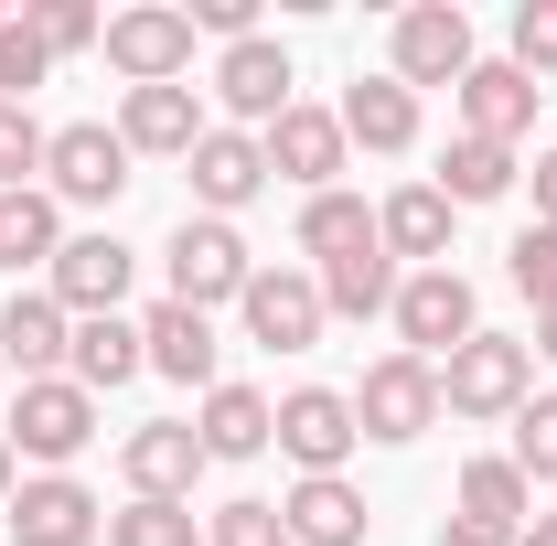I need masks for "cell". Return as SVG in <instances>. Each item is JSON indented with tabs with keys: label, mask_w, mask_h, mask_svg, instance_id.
<instances>
[{
	"label": "cell",
	"mask_w": 557,
	"mask_h": 546,
	"mask_svg": "<svg viewBox=\"0 0 557 546\" xmlns=\"http://www.w3.org/2000/svg\"><path fill=\"white\" fill-rule=\"evenodd\" d=\"M525 183H536V225H557V150H536V172H525Z\"/></svg>",
	"instance_id": "obj_41"
},
{
	"label": "cell",
	"mask_w": 557,
	"mask_h": 546,
	"mask_svg": "<svg viewBox=\"0 0 557 546\" xmlns=\"http://www.w3.org/2000/svg\"><path fill=\"white\" fill-rule=\"evenodd\" d=\"M119 482H129V504H194V482H205V439H194V418H150L119 439Z\"/></svg>",
	"instance_id": "obj_11"
},
{
	"label": "cell",
	"mask_w": 557,
	"mask_h": 546,
	"mask_svg": "<svg viewBox=\"0 0 557 546\" xmlns=\"http://www.w3.org/2000/svg\"><path fill=\"white\" fill-rule=\"evenodd\" d=\"M205 546H289V525H278V504L236 493V504H214V514H205Z\"/></svg>",
	"instance_id": "obj_36"
},
{
	"label": "cell",
	"mask_w": 557,
	"mask_h": 546,
	"mask_svg": "<svg viewBox=\"0 0 557 546\" xmlns=\"http://www.w3.org/2000/svg\"><path fill=\"white\" fill-rule=\"evenodd\" d=\"M289 44H269V33H247V44H225L214 54V97H225V119L236 129H269V119H289Z\"/></svg>",
	"instance_id": "obj_14"
},
{
	"label": "cell",
	"mask_w": 557,
	"mask_h": 546,
	"mask_svg": "<svg viewBox=\"0 0 557 546\" xmlns=\"http://www.w3.org/2000/svg\"><path fill=\"white\" fill-rule=\"evenodd\" d=\"M129 278H139V258L119 247V236H65V258L44 269V289L65 300L75 322H108V311L129 300Z\"/></svg>",
	"instance_id": "obj_17"
},
{
	"label": "cell",
	"mask_w": 557,
	"mask_h": 546,
	"mask_svg": "<svg viewBox=\"0 0 557 546\" xmlns=\"http://www.w3.org/2000/svg\"><path fill=\"white\" fill-rule=\"evenodd\" d=\"M278 525H289V546H364V493H354L344 472H322V482H289L278 493Z\"/></svg>",
	"instance_id": "obj_22"
},
{
	"label": "cell",
	"mask_w": 557,
	"mask_h": 546,
	"mask_svg": "<svg viewBox=\"0 0 557 546\" xmlns=\"http://www.w3.org/2000/svg\"><path fill=\"white\" fill-rule=\"evenodd\" d=\"M236 322H247V343H269V353H311L333 311H322V278L311 269H258L247 300H236Z\"/></svg>",
	"instance_id": "obj_12"
},
{
	"label": "cell",
	"mask_w": 557,
	"mask_h": 546,
	"mask_svg": "<svg viewBox=\"0 0 557 546\" xmlns=\"http://www.w3.org/2000/svg\"><path fill=\"white\" fill-rule=\"evenodd\" d=\"M194 439H205V461H258L278 439V408L258 397V386H214L205 418H194Z\"/></svg>",
	"instance_id": "obj_24"
},
{
	"label": "cell",
	"mask_w": 557,
	"mask_h": 546,
	"mask_svg": "<svg viewBox=\"0 0 557 546\" xmlns=\"http://www.w3.org/2000/svg\"><path fill=\"white\" fill-rule=\"evenodd\" d=\"M65 353H75V311L54 300V289H11L0 300V364L33 386V375H65Z\"/></svg>",
	"instance_id": "obj_18"
},
{
	"label": "cell",
	"mask_w": 557,
	"mask_h": 546,
	"mask_svg": "<svg viewBox=\"0 0 557 546\" xmlns=\"http://www.w3.org/2000/svg\"><path fill=\"white\" fill-rule=\"evenodd\" d=\"M322 278V311H333V322H375V311H397V258H386V247H354V258H333V269H311Z\"/></svg>",
	"instance_id": "obj_25"
},
{
	"label": "cell",
	"mask_w": 557,
	"mask_h": 546,
	"mask_svg": "<svg viewBox=\"0 0 557 546\" xmlns=\"http://www.w3.org/2000/svg\"><path fill=\"white\" fill-rule=\"evenodd\" d=\"M450 97H461V139H504V150H515V139L536 129V97H547V86H536L525 65L493 54V65H472Z\"/></svg>",
	"instance_id": "obj_20"
},
{
	"label": "cell",
	"mask_w": 557,
	"mask_h": 546,
	"mask_svg": "<svg viewBox=\"0 0 557 546\" xmlns=\"http://www.w3.org/2000/svg\"><path fill=\"white\" fill-rule=\"evenodd\" d=\"M450 194L440 183H397L386 204H375V247L397 258V269H450Z\"/></svg>",
	"instance_id": "obj_19"
},
{
	"label": "cell",
	"mask_w": 557,
	"mask_h": 546,
	"mask_svg": "<svg viewBox=\"0 0 557 546\" xmlns=\"http://www.w3.org/2000/svg\"><path fill=\"white\" fill-rule=\"evenodd\" d=\"M0 525H11V546H97L108 536V504H97L75 472H33L11 504H0Z\"/></svg>",
	"instance_id": "obj_10"
},
{
	"label": "cell",
	"mask_w": 557,
	"mask_h": 546,
	"mask_svg": "<svg viewBox=\"0 0 557 546\" xmlns=\"http://www.w3.org/2000/svg\"><path fill=\"white\" fill-rule=\"evenodd\" d=\"M205 97L194 86H129L119 97V139H129V161H194V139H205Z\"/></svg>",
	"instance_id": "obj_16"
},
{
	"label": "cell",
	"mask_w": 557,
	"mask_h": 546,
	"mask_svg": "<svg viewBox=\"0 0 557 546\" xmlns=\"http://www.w3.org/2000/svg\"><path fill=\"white\" fill-rule=\"evenodd\" d=\"M65 258V204L33 183V194H0V269L22 278V269H54Z\"/></svg>",
	"instance_id": "obj_26"
},
{
	"label": "cell",
	"mask_w": 557,
	"mask_h": 546,
	"mask_svg": "<svg viewBox=\"0 0 557 546\" xmlns=\"http://www.w3.org/2000/svg\"><path fill=\"white\" fill-rule=\"evenodd\" d=\"M194 33H214V44H247V33H258V0H194Z\"/></svg>",
	"instance_id": "obj_39"
},
{
	"label": "cell",
	"mask_w": 557,
	"mask_h": 546,
	"mask_svg": "<svg viewBox=\"0 0 557 546\" xmlns=\"http://www.w3.org/2000/svg\"><path fill=\"white\" fill-rule=\"evenodd\" d=\"M247 278H258V258H247V236H236L225 214H183V225H172V247H161V300H183V311L214 322V300H247Z\"/></svg>",
	"instance_id": "obj_1"
},
{
	"label": "cell",
	"mask_w": 557,
	"mask_h": 546,
	"mask_svg": "<svg viewBox=\"0 0 557 546\" xmlns=\"http://www.w3.org/2000/svg\"><path fill=\"white\" fill-rule=\"evenodd\" d=\"M525 397H536V343H515V333H472L440 364V408L450 418H515Z\"/></svg>",
	"instance_id": "obj_3"
},
{
	"label": "cell",
	"mask_w": 557,
	"mask_h": 546,
	"mask_svg": "<svg viewBox=\"0 0 557 546\" xmlns=\"http://www.w3.org/2000/svg\"><path fill=\"white\" fill-rule=\"evenodd\" d=\"M139 353H150V375H172V386H225V375H214V322L205 311H183V300H150V311H139Z\"/></svg>",
	"instance_id": "obj_21"
},
{
	"label": "cell",
	"mask_w": 557,
	"mask_h": 546,
	"mask_svg": "<svg viewBox=\"0 0 557 546\" xmlns=\"http://www.w3.org/2000/svg\"><path fill=\"white\" fill-rule=\"evenodd\" d=\"M536 364H557V311H536Z\"/></svg>",
	"instance_id": "obj_43"
},
{
	"label": "cell",
	"mask_w": 557,
	"mask_h": 546,
	"mask_svg": "<svg viewBox=\"0 0 557 546\" xmlns=\"http://www.w3.org/2000/svg\"><path fill=\"white\" fill-rule=\"evenodd\" d=\"M440 546H525V536H515V525H483V514H450Z\"/></svg>",
	"instance_id": "obj_40"
},
{
	"label": "cell",
	"mask_w": 557,
	"mask_h": 546,
	"mask_svg": "<svg viewBox=\"0 0 557 546\" xmlns=\"http://www.w3.org/2000/svg\"><path fill=\"white\" fill-rule=\"evenodd\" d=\"M108 546H205V514L194 504H119Z\"/></svg>",
	"instance_id": "obj_31"
},
{
	"label": "cell",
	"mask_w": 557,
	"mask_h": 546,
	"mask_svg": "<svg viewBox=\"0 0 557 546\" xmlns=\"http://www.w3.org/2000/svg\"><path fill=\"white\" fill-rule=\"evenodd\" d=\"M483 65V54H472V11H461V0H408V11H397V33H386V75H397V86H461V75Z\"/></svg>",
	"instance_id": "obj_4"
},
{
	"label": "cell",
	"mask_w": 557,
	"mask_h": 546,
	"mask_svg": "<svg viewBox=\"0 0 557 546\" xmlns=\"http://www.w3.org/2000/svg\"><path fill=\"white\" fill-rule=\"evenodd\" d=\"M461 514H483V525H515V536H525V525H536V482L515 472L504 450H483V461L461 472Z\"/></svg>",
	"instance_id": "obj_30"
},
{
	"label": "cell",
	"mask_w": 557,
	"mask_h": 546,
	"mask_svg": "<svg viewBox=\"0 0 557 546\" xmlns=\"http://www.w3.org/2000/svg\"><path fill=\"white\" fill-rule=\"evenodd\" d=\"M97 54L129 75V86H183V75H194V11H172V0L108 11V44H97Z\"/></svg>",
	"instance_id": "obj_8"
},
{
	"label": "cell",
	"mask_w": 557,
	"mask_h": 546,
	"mask_svg": "<svg viewBox=\"0 0 557 546\" xmlns=\"http://www.w3.org/2000/svg\"><path fill=\"white\" fill-rule=\"evenodd\" d=\"M515 183H525V172H515L504 139H450V150H440V194H450V214H461V204H504Z\"/></svg>",
	"instance_id": "obj_28"
},
{
	"label": "cell",
	"mask_w": 557,
	"mask_h": 546,
	"mask_svg": "<svg viewBox=\"0 0 557 546\" xmlns=\"http://www.w3.org/2000/svg\"><path fill=\"white\" fill-rule=\"evenodd\" d=\"M504 278H515L536 311H557V225H525V236L504 247Z\"/></svg>",
	"instance_id": "obj_34"
},
{
	"label": "cell",
	"mask_w": 557,
	"mask_h": 546,
	"mask_svg": "<svg viewBox=\"0 0 557 546\" xmlns=\"http://www.w3.org/2000/svg\"><path fill=\"white\" fill-rule=\"evenodd\" d=\"M525 546H557V514H536V525H525Z\"/></svg>",
	"instance_id": "obj_44"
},
{
	"label": "cell",
	"mask_w": 557,
	"mask_h": 546,
	"mask_svg": "<svg viewBox=\"0 0 557 546\" xmlns=\"http://www.w3.org/2000/svg\"><path fill=\"white\" fill-rule=\"evenodd\" d=\"M354 429H364V439H386V450L429 439V429H440V364H418V353L364 364V386H354Z\"/></svg>",
	"instance_id": "obj_7"
},
{
	"label": "cell",
	"mask_w": 557,
	"mask_h": 546,
	"mask_svg": "<svg viewBox=\"0 0 557 546\" xmlns=\"http://www.w3.org/2000/svg\"><path fill=\"white\" fill-rule=\"evenodd\" d=\"M33 33H44V54L65 65V54H97L108 44V22L86 11V0H33Z\"/></svg>",
	"instance_id": "obj_37"
},
{
	"label": "cell",
	"mask_w": 557,
	"mask_h": 546,
	"mask_svg": "<svg viewBox=\"0 0 557 546\" xmlns=\"http://www.w3.org/2000/svg\"><path fill=\"white\" fill-rule=\"evenodd\" d=\"M333 119H344V139H354V150H375V161H397V150H418V97L397 86V75H354Z\"/></svg>",
	"instance_id": "obj_23"
},
{
	"label": "cell",
	"mask_w": 557,
	"mask_h": 546,
	"mask_svg": "<svg viewBox=\"0 0 557 546\" xmlns=\"http://www.w3.org/2000/svg\"><path fill=\"white\" fill-rule=\"evenodd\" d=\"M11 493H22V450L0 439V504H11Z\"/></svg>",
	"instance_id": "obj_42"
},
{
	"label": "cell",
	"mask_w": 557,
	"mask_h": 546,
	"mask_svg": "<svg viewBox=\"0 0 557 546\" xmlns=\"http://www.w3.org/2000/svg\"><path fill=\"white\" fill-rule=\"evenodd\" d=\"M354 247H375V204H364V194H311V204H300V258L333 269Z\"/></svg>",
	"instance_id": "obj_29"
},
{
	"label": "cell",
	"mask_w": 557,
	"mask_h": 546,
	"mask_svg": "<svg viewBox=\"0 0 557 546\" xmlns=\"http://www.w3.org/2000/svg\"><path fill=\"white\" fill-rule=\"evenodd\" d=\"M44 150H54V129H44L33 108H11V97H0V194H33Z\"/></svg>",
	"instance_id": "obj_33"
},
{
	"label": "cell",
	"mask_w": 557,
	"mask_h": 546,
	"mask_svg": "<svg viewBox=\"0 0 557 546\" xmlns=\"http://www.w3.org/2000/svg\"><path fill=\"white\" fill-rule=\"evenodd\" d=\"M44 194L54 204H119L129 194V139L108 129V119H65L54 150H44Z\"/></svg>",
	"instance_id": "obj_9"
},
{
	"label": "cell",
	"mask_w": 557,
	"mask_h": 546,
	"mask_svg": "<svg viewBox=\"0 0 557 546\" xmlns=\"http://www.w3.org/2000/svg\"><path fill=\"white\" fill-rule=\"evenodd\" d=\"M0 408H11V364H0Z\"/></svg>",
	"instance_id": "obj_45"
},
{
	"label": "cell",
	"mask_w": 557,
	"mask_h": 546,
	"mask_svg": "<svg viewBox=\"0 0 557 546\" xmlns=\"http://www.w3.org/2000/svg\"><path fill=\"white\" fill-rule=\"evenodd\" d=\"M354 439H364V429H354V397H344V386H289V397H278V450L300 461V482L344 472Z\"/></svg>",
	"instance_id": "obj_13"
},
{
	"label": "cell",
	"mask_w": 557,
	"mask_h": 546,
	"mask_svg": "<svg viewBox=\"0 0 557 546\" xmlns=\"http://www.w3.org/2000/svg\"><path fill=\"white\" fill-rule=\"evenodd\" d=\"M139 364H150V353H139V322H119V311H108V322H75V353H65V375L86 386V397L129 386Z\"/></svg>",
	"instance_id": "obj_27"
},
{
	"label": "cell",
	"mask_w": 557,
	"mask_h": 546,
	"mask_svg": "<svg viewBox=\"0 0 557 546\" xmlns=\"http://www.w3.org/2000/svg\"><path fill=\"white\" fill-rule=\"evenodd\" d=\"M386 322H397V353H418V364H450L461 343L483 333V311H472V278H461V269H408Z\"/></svg>",
	"instance_id": "obj_5"
},
{
	"label": "cell",
	"mask_w": 557,
	"mask_h": 546,
	"mask_svg": "<svg viewBox=\"0 0 557 546\" xmlns=\"http://www.w3.org/2000/svg\"><path fill=\"white\" fill-rule=\"evenodd\" d=\"M525 482H557V397H525L515 408V450H504Z\"/></svg>",
	"instance_id": "obj_35"
},
{
	"label": "cell",
	"mask_w": 557,
	"mask_h": 546,
	"mask_svg": "<svg viewBox=\"0 0 557 546\" xmlns=\"http://www.w3.org/2000/svg\"><path fill=\"white\" fill-rule=\"evenodd\" d=\"M0 439H11L22 461L65 472L75 450L97 439V397H86L75 375H33V386H11V408H0Z\"/></svg>",
	"instance_id": "obj_2"
},
{
	"label": "cell",
	"mask_w": 557,
	"mask_h": 546,
	"mask_svg": "<svg viewBox=\"0 0 557 546\" xmlns=\"http://www.w3.org/2000/svg\"><path fill=\"white\" fill-rule=\"evenodd\" d=\"M183 183H194V204H205V214L236 225V214L269 194V150H258V129H205V139H194V161H183Z\"/></svg>",
	"instance_id": "obj_15"
},
{
	"label": "cell",
	"mask_w": 557,
	"mask_h": 546,
	"mask_svg": "<svg viewBox=\"0 0 557 546\" xmlns=\"http://www.w3.org/2000/svg\"><path fill=\"white\" fill-rule=\"evenodd\" d=\"M504 65H525V75H557V0H515V22H504Z\"/></svg>",
	"instance_id": "obj_38"
},
{
	"label": "cell",
	"mask_w": 557,
	"mask_h": 546,
	"mask_svg": "<svg viewBox=\"0 0 557 546\" xmlns=\"http://www.w3.org/2000/svg\"><path fill=\"white\" fill-rule=\"evenodd\" d=\"M54 75V54H44V33H33V11H11L0 22V97L11 108H33V86Z\"/></svg>",
	"instance_id": "obj_32"
},
{
	"label": "cell",
	"mask_w": 557,
	"mask_h": 546,
	"mask_svg": "<svg viewBox=\"0 0 557 546\" xmlns=\"http://www.w3.org/2000/svg\"><path fill=\"white\" fill-rule=\"evenodd\" d=\"M258 150H269V183H300V204H311V194H344V161H354L344 119L311 108V97H289V119H269Z\"/></svg>",
	"instance_id": "obj_6"
}]
</instances>
